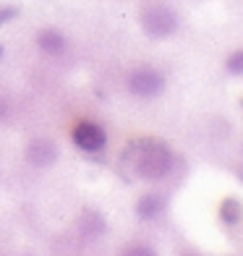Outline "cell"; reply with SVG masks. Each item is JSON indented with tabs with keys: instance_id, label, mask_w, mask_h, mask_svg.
<instances>
[{
	"instance_id": "cell-14",
	"label": "cell",
	"mask_w": 243,
	"mask_h": 256,
	"mask_svg": "<svg viewBox=\"0 0 243 256\" xmlns=\"http://www.w3.org/2000/svg\"><path fill=\"white\" fill-rule=\"evenodd\" d=\"M0 58H3V44H0Z\"/></svg>"
},
{
	"instance_id": "cell-12",
	"label": "cell",
	"mask_w": 243,
	"mask_h": 256,
	"mask_svg": "<svg viewBox=\"0 0 243 256\" xmlns=\"http://www.w3.org/2000/svg\"><path fill=\"white\" fill-rule=\"evenodd\" d=\"M18 16V8L16 6H0V26L8 24L10 18H16Z\"/></svg>"
},
{
	"instance_id": "cell-8",
	"label": "cell",
	"mask_w": 243,
	"mask_h": 256,
	"mask_svg": "<svg viewBox=\"0 0 243 256\" xmlns=\"http://www.w3.org/2000/svg\"><path fill=\"white\" fill-rule=\"evenodd\" d=\"M165 196H160V194H144V196H138V202L134 206V212L142 217V220H157L162 212H165Z\"/></svg>"
},
{
	"instance_id": "cell-6",
	"label": "cell",
	"mask_w": 243,
	"mask_h": 256,
	"mask_svg": "<svg viewBox=\"0 0 243 256\" xmlns=\"http://www.w3.org/2000/svg\"><path fill=\"white\" fill-rule=\"evenodd\" d=\"M37 48L50 58H60L68 50V40L60 29L48 26V29H40V34H37Z\"/></svg>"
},
{
	"instance_id": "cell-4",
	"label": "cell",
	"mask_w": 243,
	"mask_h": 256,
	"mask_svg": "<svg viewBox=\"0 0 243 256\" xmlns=\"http://www.w3.org/2000/svg\"><path fill=\"white\" fill-rule=\"evenodd\" d=\"M71 138L78 149H84V152H100V149L108 144L105 128L94 120H78L71 131Z\"/></svg>"
},
{
	"instance_id": "cell-10",
	"label": "cell",
	"mask_w": 243,
	"mask_h": 256,
	"mask_svg": "<svg viewBox=\"0 0 243 256\" xmlns=\"http://www.w3.org/2000/svg\"><path fill=\"white\" fill-rule=\"evenodd\" d=\"M225 68H228V74H233V76H243V50H233V52H230Z\"/></svg>"
},
{
	"instance_id": "cell-15",
	"label": "cell",
	"mask_w": 243,
	"mask_h": 256,
	"mask_svg": "<svg viewBox=\"0 0 243 256\" xmlns=\"http://www.w3.org/2000/svg\"><path fill=\"white\" fill-rule=\"evenodd\" d=\"M191 256H194V254H191Z\"/></svg>"
},
{
	"instance_id": "cell-3",
	"label": "cell",
	"mask_w": 243,
	"mask_h": 256,
	"mask_svg": "<svg viewBox=\"0 0 243 256\" xmlns=\"http://www.w3.org/2000/svg\"><path fill=\"white\" fill-rule=\"evenodd\" d=\"M128 92L138 100H154L165 92V76L152 66H138L128 74Z\"/></svg>"
},
{
	"instance_id": "cell-2",
	"label": "cell",
	"mask_w": 243,
	"mask_h": 256,
	"mask_svg": "<svg viewBox=\"0 0 243 256\" xmlns=\"http://www.w3.org/2000/svg\"><path fill=\"white\" fill-rule=\"evenodd\" d=\"M138 24H142L144 34L152 40H168L178 32V14L165 3H152L142 10L138 16Z\"/></svg>"
},
{
	"instance_id": "cell-7",
	"label": "cell",
	"mask_w": 243,
	"mask_h": 256,
	"mask_svg": "<svg viewBox=\"0 0 243 256\" xmlns=\"http://www.w3.org/2000/svg\"><path fill=\"white\" fill-rule=\"evenodd\" d=\"M105 230H108V220H105L102 212H97V209H86V212H81V217H78V232L86 240H94L100 236H105Z\"/></svg>"
},
{
	"instance_id": "cell-13",
	"label": "cell",
	"mask_w": 243,
	"mask_h": 256,
	"mask_svg": "<svg viewBox=\"0 0 243 256\" xmlns=\"http://www.w3.org/2000/svg\"><path fill=\"white\" fill-rule=\"evenodd\" d=\"M6 118H8V102H6V97H0V123Z\"/></svg>"
},
{
	"instance_id": "cell-5",
	"label": "cell",
	"mask_w": 243,
	"mask_h": 256,
	"mask_svg": "<svg viewBox=\"0 0 243 256\" xmlns=\"http://www.w3.org/2000/svg\"><path fill=\"white\" fill-rule=\"evenodd\" d=\"M24 157L32 168H50L58 160V144L50 138H32L24 149Z\"/></svg>"
},
{
	"instance_id": "cell-9",
	"label": "cell",
	"mask_w": 243,
	"mask_h": 256,
	"mask_svg": "<svg viewBox=\"0 0 243 256\" xmlns=\"http://www.w3.org/2000/svg\"><path fill=\"white\" fill-rule=\"evenodd\" d=\"M220 220L230 228H236L240 222V202L236 199V196H228V199L220 204Z\"/></svg>"
},
{
	"instance_id": "cell-1",
	"label": "cell",
	"mask_w": 243,
	"mask_h": 256,
	"mask_svg": "<svg viewBox=\"0 0 243 256\" xmlns=\"http://www.w3.org/2000/svg\"><path fill=\"white\" fill-rule=\"evenodd\" d=\"M126 160L131 162V168L138 178H146V180H160L165 178L168 172L176 165V154L172 149L160 142V138L152 136H144V138H134L131 146L126 149Z\"/></svg>"
},
{
	"instance_id": "cell-11",
	"label": "cell",
	"mask_w": 243,
	"mask_h": 256,
	"mask_svg": "<svg viewBox=\"0 0 243 256\" xmlns=\"http://www.w3.org/2000/svg\"><path fill=\"white\" fill-rule=\"evenodd\" d=\"M120 256H160V254L152 246H146V243H134V246H126Z\"/></svg>"
}]
</instances>
